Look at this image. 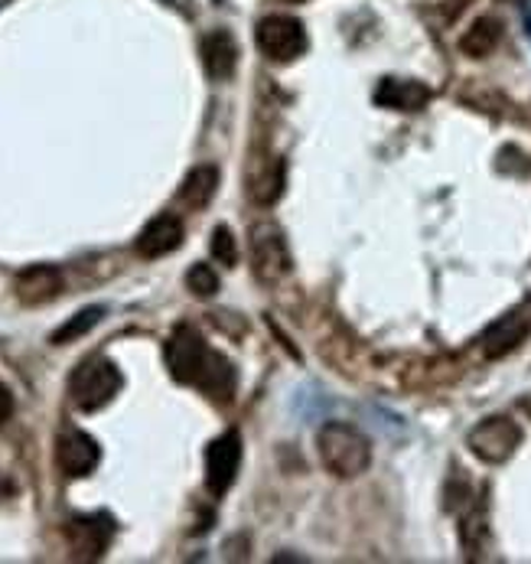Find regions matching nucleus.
<instances>
[{
	"label": "nucleus",
	"mask_w": 531,
	"mask_h": 564,
	"mask_svg": "<svg viewBox=\"0 0 531 564\" xmlns=\"http://www.w3.org/2000/svg\"><path fill=\"white\" fill-rule=\"evenodd\" d=\"M166 369L180 386H193L216 402H231L235 369L193 326H176L166 339Z\"/></svg>",
	"instance_id": "1"
},
{
	"label": "nucleus",
	"mask_w": 531,
	"mask_h": 564,
	"mask_svg": "<svg viewBox=\"0 0 531 564\" xmlns=\"http://www.w3.org/2000/svg\"><path fill=\"white\" fill-rule=\"evenodd\" d=\"M316 451H319V460L329 474H336L339 480H353V477H362L372 464V444L369 437L346 424V421H329L319 427L316 434Z\"/></svg>",
	"instance_id": "2"
},
{
	"label": "nucleus",
	"mask_w": 531,
	"mask_h": 564,
	"mask_svg": "<svg viewBox=\"0 0 531 564\" xmlns=\"http://www.w3.org/2000/svg\"><path fill=\"white\" fill-rule=\"evenodd\" d=\"M118 392H121V372L105 356L82 359L69 376V399L78 411H101L105 404L115 402Z\"/></svg>",
	"instance_id": "3"
},
{
	"label": "nucleus",
	"mask_w": 531,
	"mask_h": 564,
	"mask_svg": "<svg viewBox=\"0 0 531 564\" xmlns=\"http://www.w3.org/2000/svg\"><path fill=\"white\" fill-rule=\"evenodd\" d=\"M251 271L268 288L281 284L291 274V248L274 223H258L251 229Z\"/></svg>",
	"instance_id": "4"
},
{
	"label": "nucleus",
	"mask_w": 531,
	"mask_h": 564,
	"mask_svg": "<svg viewBox=\"0 0 531 564\" xmlns=\"http://www.w3.org/2000/svg\"><path fill=\"white\" fill-rule=\"evenodd\" d=\"M254 43L271 63H294L297 56H304L306 50L304 23L297 17H288V13H271L258 23Z\"/></svg>",
	"instance_id": "5"
},
{
	"label": "nucleus",
	"mask_w": 531,
	"mask_h": 564,
	"mask_svg": "<svg viewBox=\"0 0 531 564\" xmlns=\"http://www.w3.org/2000/svg\"><path fill=\"white\" fill-rule=\"evenodd\" d=\"M466 444H469V451H473L483 464H506V460L519 451V444H522V427H519L512 417L496 414V417L479 421V424L469 431Z\"/></svg>",
	"instance_id": "6"
},
{
	"label": "nucleus",
	"mask_w": 531,
	"mask_h": 564,
	"mask_svg": "<svg viewBox=\"0 0 531 564\" xmlns=\"http://www.w3.org/2000/svg\"><path fill=\"white\" fill-rule=\"evenodd\" d=\"M238 470H241V434L226 431L206 451V489L213 496H226L235 484V477H238Z\"/></svg>",
	"instance_id": "7"
},
{
	"label": "nucleus",
	"mask_w": 531,
	"mask_h": 564,
	"mask_svg": "<svg viewBox=\"0 0 531 564\" xmlns=\"http://www.w3.org/2000/svg\"><path fill=\"white\" fill-rule=\"evenodd\" d=\"M115 522L108 516H76L66 522V542L78 562H95L108 552Z\"/></svg>",
	"instance_id": "8"
},
{
	"label": "nucleus",
	"mask_w": 531,
	"mask_h": 564,
	"mask_svg": "<svg viewBox=\"0 0 531 564\" xmlns=\"http://www.w3.org/2000/svg\"><path fill=\"white\" fill-rule=\"evenodd\" d=\"M63 271L53 268V264H30L17 274V301L26 304V307H40V304H50L63 294Z\"/></svg>",
	"instance_id": "9"
},
{
	"label": "nucleus",
	"mask_w": 531,
	"mask_h": 564,
	"mask_svg": "<svg viewBox=\"0 0 531 564\" xmlns=\"http://www.w3.org/2000/svg\"><path fill=\"white\" fill-rule=\"evenodd\" d=\"M101 460V447L95 444V437H88L85 431H66L56 441V464L66 477H88Z\"/></svg>",
	"instance_id": "10"
},
{
	"label": "nucleus",
	"mask_w": 531,
	"mask_h": 564,
	"mask_svg": "<svg viewBox=\"0 0 531 564\" xmlns=\"http://www.w3.org/2000/svg\"><path fill=\"white\" fill-rule=\"evenodd\" d=\"M529 311H512V314L499 317V321L483 333V356H486V359H502V356H509L512 349H519V343L529 336Z\"/></svg>",
	"instance_id": "11"
},
{
	"label": "nucleus",
	"mask_w": 531,
	"mask_h": 564,
	"mask_svg": "<svg viewBox=\"0 0 531 564\" xmlns=\"http://www.w3.org/2000/svg\"><path fill=\"white\" fill-rule=\"evenodd\" d=\"M199 56L209 79L226 82L238 69V43L228 30H209L199 43Z\"/></svg>",
	"instance_id": "12"
},
{
	"label": "nucleus",
	"mask_w": 531,
	"mask_h": 564,
	"mask_svg": "<svg viewBox=\"0 0 531 564\" xmlns=\"http://www.w3.org/2000/svg\"><path fill=\"white\" fill-rule=\"evenodd\" d=\"M180 245H183V223L173 213H163V216L151 219L138 236V251L144 258H163V254L176 251Z\"/></svg>",
	"instance_id": "13"
},
{
	"label": "nucleus",
	"mask_w": 531,
	"mask_h": 564,
	"mask_svg": "<svg viewBox=\"0 0 531 564\" xmlns=\"http://www.w3.org/2000/svg\"><path fill=\"white\" fill-rule=\"evenodd\" d=\"M376 101L391 111H421L431 101V88L414 79H381Z\"/></svg>",
	"instance_id": "14"
},
{
	"label": "nucleus",
	"mask_w": 531,
	"mask_h": 564,
	"mask_svg": "<svg viewBox=\"0 0 531 564\" xmlns=\"http://www.w3.org/2000/svg\"><path fill=\"white\" fill-rule=\"evenodd\" d=\"M281 193H284V163L274 158L254 163V170L248 173V196L258 206H274Z\"/></svg>",
	"instance_id": "15"
},
{
	"label": "nucleus",
	"mask_w": 531,
	"mask_h": 564,
	"mask_svg": "<svg viewBox=\"0 0 531 564\" xmlns=\"http://www.w3.org/2000/svg\"><path fill=\"white\" fill-rule=\"evenodd\" d=\"M216 189H219V170L213 163H199L186 173V180L180 186V203L189 209H203L213 203Z\"/></svg>",
	"instance_id": "16"
},
{
	"label": "nucleus",
	"mask_w": 531,
	"mask_h": 564,
	"mask_svg": "<svg viewBox=\"0 0 531 564\" xmlns=\"http://www.w3.org/2000/svg\"><path fill=\"white\" fill-rule=\"evenodd\" d=\"M502 40V20L496 17H479L473 20V26L459 36V50L469 56V59H486Z\"/></svg>",
	"instance_id": "17"
},
{
	"label": "nucleus",
	"mask_w": 531,
	"mask_h": 564,
	"mask_svg": "<svg viewBox=\"0 0 531 564\" xmlns=\"http://www.w3.org/2000/svg\"><path fill=\"white\" fill-rule=\"evenodd\" d=\"M101 317H105V307H85V311H78L73 321L63 323V326L50 336V343H53V346H66V343L78 339V336H85L91 326H98Z\"/></svg>",
	"instance_id": "18"
},
{
	"label": "nucleus",
	"mask_w": 531,
	"mask_h": 564,
	"mask_svg": "<svg viewBox=\"0 0 531 564\" xmlns=\"http://www.w3.org/2000/svg\"><path fill=\"white\" fill-rule=\"evenodd\" d=\"M186 288H189L196 297L209 301V297H216V291H219V274H216L209 264H193V268L186 271Z\"/></svg>",
	"instance_id": "19"
},
{
	"label": "nucleus",
	"mask_w": 531,
	"mask_h": 564,
	"mask_svg": "<svg viewBox=\"0 0 531 564\" xmlns=\"http://www.w3.org/2000/svg\"><path fill=\"white\" fill-rule=\"evenodd\" d=\"M213 254L231 268L235 261H238V242H235V236H231V229L228 226H216V232H213Z\"/></svg>",
	"instance_id": "20"
},
{
	"label": "nucleus",
	"mask_w": 531,
	"mask_h": 564,
	"mask_svg": "<svg viewBox=\"0 0 531 564\" xmlns=\"http://www.w3.org/2000/svg\"><path fill=\"white\" fill-rule=\"evenodd\" d=\"M10 414H13V395H10V389L0 382V424L10 421Z\"/></svg>",
	"instance_id": "21"
},
{
	"label": "nucleus",
	"mask_w": 531,
	"mask_h": 564,
	"mask_svg": "<svg viewBox=\"0 0 531 564\" xmlns=\"http://www.w3.org/2000/svg\"><path fill=\"white\" fill-rule=\"evenodd\" d=\"M288 3H304V0H288Z\"/></svg>",
	"instance_id": "22"
}]
</instances>
